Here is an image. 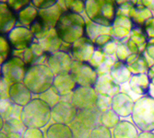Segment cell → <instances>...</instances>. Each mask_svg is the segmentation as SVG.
<instances>
[{
    "label": "cell",
    "mask_w": 154,
    "mask_h": 138,
    "mask_svg": "<svg viewBox=\"0 0 154 138\" xmlns=\"http://www.w3.org/2000/svg\"><path fill=\"white\" fill-rule=\"evenodd\" d=\"M57 32L61 40L66 43H73L86 33V25L77 14L72 11L66 12L57 20Z\"/></svg>",
    "instance_id": "cell-1"
},
{
    "label": "cell",
    "mask_w": 154,
    "mask_h": 138,
    "mask_svg": "<svg viewBox=\"0 0 154 138\" xmlns=\"http://www.w3.org/2000/svg\"><path fill=\"white\" fill-rule=\"evenodd\" d=\"M131 118L136 127L141 132H153L154 99L149 95H145L136 100Z\"/></svg>",
    "instance_id": "cell-2"
},
{
    "label": "cell",
    "mask_w": 154,
    "mask_h": 138,
    "mask_svg": "<svg viewBox=\"0 0 154 138\" xmlns=\"http://www.w3.org/2000/svg\"><path fill=\"white\" fill-rule=\"evenodd\" d=\"M71 76L79 87L94 88L99 77L96 69L86 62H78L71 66Z\"/></svg>",
    "instance_id": "cell-3"
},
{
    "label": "cell",
    "mask_w": 154,
    "mask_h": 138,
    "mask_svg": "<svg viewBox=\"0 0 154 138\" xmlns=\"http://www.w3.org/2000/svg\"><path fill=\"white\" fill-rule=\"evenodd\" d=\"M98 94L94 88L77 87L73 91L72 104L77 110L92 109L96 107L98 100Z\"/></svg>",
    "instance_id": "cell-4"
},
{
    "label": "cell",
    "mask_w": 154,
    "mask_h": 138,
    "mask_svg": "<svg viewBox=\"0 0 154 138\" xmlns=\"http://www.w3.org/2000/svg\"><path fill=\"white\" fill-rule=\"evenodd\" d=\"M134 102L130 97L123 92H119L111 99V110L119 117H128L131 116L133 112Z\"/></svg>",
    "instance_id": "cell-5"
},
{
    "label": "cell",
    "mask_w": 154,
    "mask_h": 138,
    "mask_svg": "<svg viewBox=\"0 0 154 138\" xmlns=\"http://www.w3.org/2000/svg\"><path fill=\"white\" fill-rule=\"evenodd\" d=\"M77 112L78 110L72 103L60 102L54 105L53 110V117L58 123H71L76 119Z\"/></svg>",
    "instance_id": "cell-6"
},
{
    "label": "cell",
    "mask_w": 154,
    "mask_h": 138,
    "mask_svg": "<svg viewBox=\"0 0 154 138\" xmlns=\"http://www.w3.org/2000/svg\"><path fill=\"white\" fill-rule=\"evenodd\" d=\"M101 114L102 112L96 107L92 109L78 110L77 117L75 120H77L85 128L91 131L96 126L101 124L100 122Z\"/></svg>",
    "instance_id": "cell-7"
},
{
    "label": "cell",
    "mask_w": 154,
    "mask_h": 138,
    "mask_svg": "<svg viewBox=\"0 0 154 138\" xmlns=\"http://www.w3.org/2000/svg\"><path fill=\"white\" fill-rule=\"evenodd\" d=\"M94 89L99 95L113 98L120 92V85L111 77V76H101L98 77Z\"/></svg>",
    "instance_id": "cell-8"
},
{
    "label": "cell",
    "mask_w": 154,
    "mask_h": 138,
    "mask_svg": "<svg viewBox=\"0 0 154 138\" xmlns=\"http://www.w3.org/2000/svg\"><path fill=\"white\" fill-rule=\"evenodd\" d=\"M129 87L133 92L139 95H148L150 87V79L147 74L133 75L129 79Z\"/></svg>",
    "instance_id": "cell-9"
},
{
    "label": "cell",
    "mask_w": 154,
    "mask_h": 138,
    "mask_svg": "<svg viewBox=\"0 0 154 138\" xmlns=\"http://www.w3.org/2000/svg\"><path fill=\"white\" fill-rule=\"evenodd\" d=\"M113 138H137L138 132L136 125L129 121H120L114 128Z\"/></svg>",
    "instance_id": "cell-10"
},
{
    "label": "cell",
    "mask_w": 154,
    "mask_h": 138,
    "mask_svg": "<svg viewBox=\"0 0 154 138\" xmlns=\"http://www.w3.org/2000/svg\"><path fill=\"white\" fill-rule=\"evenodd\" d=\"M110 76L113 78L117 84H124V83L129 81V79L132 76V73L124 62H116L113 64L111 70H110Z\"/></svg>",
    "instance_id": "cell-11"
},
{
    "label": "cell",
    "mask_w": 154,
    "mask_h": 138,
    "mask_svg": "<svg viewBox=\"0 0 154 138\" xmlns=\"http://www.w3.org/2000/svg\"><path fill=\"white\" fill-rule=\"evenodd\" d=\"M127 66L134 75L146 74L149 71L147 60L142 54H132L127 59Z\"/></svg>",
    "instance_id": "cell-12"
},
{
    "label": "cell",
    "mask_w": 154,
    "mask_h": 138,
    "mask_svg": "<svg viewBox=\"0 0 154 138\" xmlns=\"http://www.w3.org/2000/svg\"><path fill=\"white\" fill-rule=\"evenodd\" d=\"M55 86H57V94L64 95L70 91H74L75 88H77V84L71 75H66V74H62L59 75L58 77L55 81Z\"/></svg>",
    "instance_id": "cell-13"
},
{
    "label": "cell",
    "mask_w": 154,
    "mask_h": 138,
    "mask_svg": "<svg viewBox=\"0 0 154 138\" xmlns=\"http://www.w3.org/2000/svg\"><path fill=\"white\" fill-rule=\"evenodd\" d=\"M49 138H74L72 129L66 124H54L48 131Z\"/></svg>",
    "instance_id": "cell-14"
},
{
    "label": "cell",
    "mask_w": 154,
    "mask_h": 138,
    "mask_svg": "<svg viewBox=\"0 0 154 138\" xmlns=\"http://www.w3.org/2000/svg\"><path fill=\"white\" fill-rule=\"evenodd\" d=\"M120 121H121L120 117L111 109L102 112L101 118H100L101 125H103L109 129H112V128L114 129Z\"/></svg>",
    "instance_id": "cell-15"
},
{
    "label": "cell",
    "mask_w": 154,
    "mask_h": 138,
    "mask_svg": "<svg viewBox=\"0 0 154 138\" xmlns=\"http://www.w3.org/2000/svg\"><path fill=\"white\" fill-rule=\"evenodd\" d=\"M90 138H113V134L109 128L100 124L91 130Z\"/></svg>",
    "instance_id": "cell-16"
},
{
    "label": "cell",
    "mask_w": 154,
    "mask_h": 138,
    "mask_svg": "<svg viewBox=\"0 0 154 138\" xmlns=\"http://www.w3.org/2000/svg\"><path fill=\"white\" fill-rule=\"evenodd\" d=\"M111 98L106 96H103V95H99L98 96V100H97V104H96V108L100 110L101 112H103L107 110L111 109Z\"/></svg>",
    "instance_id": "cell-17"
},
{
    "label": "cell",
    "mask_w": 154,
    "mask_h": 138,
    "mask_svg": "<svg viewBox=\"0 0 154 138\" xmlns=\"http://www.w3.org/2000/svg\"><path fill=\"white\" fill-rule=\"evenodd\" d=\"M146 51L148 52V54L149 56L154 59V39L152 40H149V43L147 44V46H146Z\"/></svg>",
    "instance_id": "cell-18"
},
{
    "label": "cell",
    "mask_w": 154,
    "mask_h": 138,
    "mask_svg": "<svg viewBox=\"0 0 154 138\" xmlns=\"http://www.w3.org/2000/svg\"><path fill=\"white\" fill-rule=\"evenodd\" d=\"M137 138H154L153 132H141L138 134Z\"/></svg>",
    "instance_id": "cell-19"
},
{
    "label": "cell",
    "mask_w": 154,
    "mask_h": 138,
    "mask_svg": "<svg viewBox=\"0 0 154 138\" xmlns=\"http://www.w3.org/2000/svg\"><path fill=\"white\" fill-rule=\"evenodd\" d=\"M149 77V79L153 78L154 77V65H152L150 67V69H149V71H148V74H147Z\"/></svg>",
    "instance_id": "cell-20"
},
{
    "label": "cell",
    "mask_w": 154,
    "mask_h": 138,
    "mask_svg": "<svg viewBox=\"0 0 154 138\" xmlns=\"http://www.w3.org/2000/svg\"><path fill=\"white\" fill-rule=\"evenodd\" d=\"M148 95L150 96L151 98L154 99V87H153V86H150V87H149V94H148Z\"/></svg>",
    "instance_id": "cell-21"
},
{
    "label": "cell",
    "mask_w": 154,
    "mask_h": 138,
    "mask_svg": "<svg viewBox=\"0 0 154 138\" xmlns=\"http://www.w3.org/2000/svg\"><path fill=\"white\" fill-rule=\"evenodd\" d=\"M150 86H153L154 87V77L150 79Z\"/></svg>",
    "instance_id": "cell-22"
}]
</instances>
